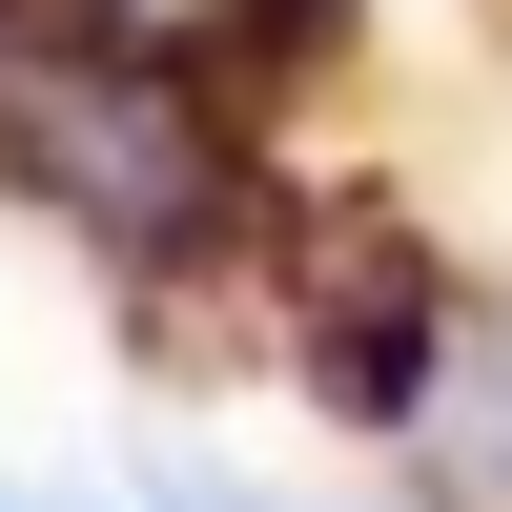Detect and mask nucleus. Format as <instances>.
<instances>
[{"instance_id": "obj_1", "label": "nucleus", "mask_w": 512, "mask_h": 512, "mask_svg": "<svg viewBox=\"0 0 512 512\" xmlns=\"http://www.w3.org/2000/svg\"><path fill=\"white\" fill-rule=\"evenodd\" d=\"M21 164L82 205V226H123V246H185L205 185H226V164H205V123L164 103L144 62H103V82H21Z\"/></svg>"}, {"instance_id": "obj_2", "label": "nucleus", "mask_w": 512, "mask_h": 512, "mask_svg": "<svg viewBox=\"0 0 512 512\" xmlns=\"http://www.w3.org/2000/svg\"><path fill=\"white\" fill-rule=\"evenodd\" d=\"M410 431H431V472L472 492V512H512V328H451L431 390H410Z\"/></svg>"}, {"instance_id": "obj_3", "label": "nucleus", "mask_w": 512, "mask_h": 512, "mask_svg": "<svg viewBox=\"0 0 512 512\" xmlns=\"http://www.w3.org/2000/svg\"><path fill=\"white\" fill-rule=\"evenodd\" d=\"M144 492H164V512H287V492H246V472H205V451H164Z\"/></svg>"}, {"instance_id": "obj_4", "label": "nucleus", "mask_w": 512, "mask_h": 512, "mask_svg": "<svg viewBox=\"0 0 512 512\" xmlns=\"http://www.w3.org/2000/svg\"><path fill=\"white\" fill-rule=\"evenodd\" d=\"M82 512H103V492H82Z\"/></svg>"}]
</instances>
